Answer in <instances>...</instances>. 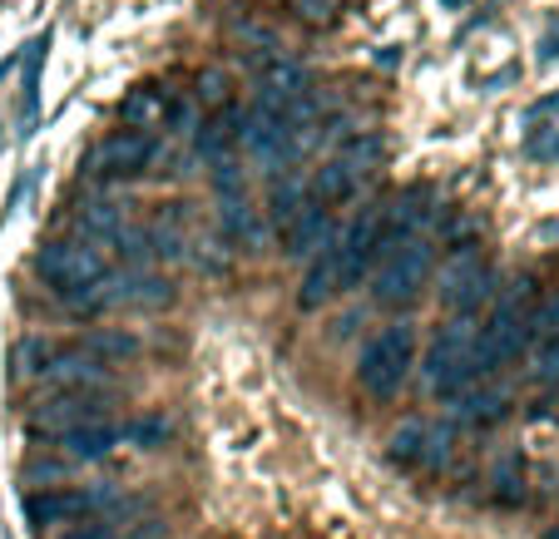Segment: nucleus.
<instances>
[{"label": "nucleus", "instance_id": "obj_1", "mask_svg": "<svg viewBox=\"0 0 559 539\" xmlns=\"http://www.w3.org/2000/svg\"><path fill=\"white\" fill-rule=\"evenodd\" d=\"M530 307H535V283H530V277L510 283L506 292L496 297L490 318L480 322V332H475V351H471L475 381L496 376L500 367H510V361L530 347Z\"/></svg>", "mask_w": 559, "mask_h": 539}, {"label": "nucleus", "instance_id": "obj_2", "mask_svg": "<svg viewBox=\"0 0 559 539\" xmlns=\"http://www.w3.org/2000/svg\"><path fill=\"white\" fill-rule=\"evenodd\" d=\"M412 367H416V327L412 322H391V327H381L377 337L361 347L357 386L371 402H391V396H402Z\"/></svg>", "mask_w": 559, "mask_h": 539}, {"label": "nucleus", "instance_id": "obj_3", "mask_svg": "<svg viewBox=\"0 0 559 539\" xmlns=\"http://www.w3.org/2000/svg\"><path fill=\"white\" fill-rule=\"evenodd\" d=\"M475 332H480L475 318H451L441 332H436L431 351H426V392L431 396L455 402V396H465L475 386V367H471Z\"/></svg>", "mask_w": 559, "mask_h": 539}, {"label": "nucleus", "instance_id": "obj_4", "mask_svg": "<svg viewBox=\"0 0 559 539\" xmlns=\"http://www.w3.org/2000/svg\"><path fill=\"white\" fill-rule=\"evenodd\" d=\"M431 267H436V253H431V243H426V238L396 243L377 263V283H371V292H377L381 307H402V302H412V297H421Z\"/></svg>", "mask_w": 559, "mask_h": 539}, {"label": "nucleus", "instance_id": "obj_5", "mask_svg": "<svg viewBox=\"0 0 559 539\" xmlns=\"http://www.w3.org/2000/svg\"><path fill=\"white\" fill-rule=\"evenodd\" d=\"M35 267H40V277L60 297L64 292H80V287L99 283V277H109L105 253H99V248H90L85 238H60V243H45L40 257H35Z\"/></svg>", "mask_w": 559, "mask_h": 539}, {"label": "nucleus", "instance_id": "obj_6", "mask_svg": "<svg viewBox=\"0 0 559 539\" xmlns=\"http://www.w3.org/2000/svg\"><path fill=\"white\" fill-rule=\"evenodd\" d=\"M158 159V134H139V129H115L109 139H99L90 154V173L105 183L139 179L148 173V164Z\"/></svg>", "mask_w": 559, "mask_h": 539}, {"label": "nucleus", "instance_id": "obj_7", "mask_svg": "<svg viewBox=\"0 0 559 539\" xmlns=\"http://www.w3.org/2000/svg\"><path fill=\"white\" fill-rule=\"evenodd\" d=\"M441 302L451 307L455 318H471L480 302H490L496 297V273H490V263L480 253H471V248H455V257L441 267Z\"/></svg>", "mask_w": 559, "mask_h": 539}, {"label": "nucleus", "instance_id": "obj_8", "mask_svg": "<svg viewBox=\"0 0 559 539\" xmlns=\"http://www.w3.org/2000/svg\"><path fill=\"white\" fill-rule=\"evenodd\" d=\"M381 159V144L377 139H367V144H352L347 154H337V159H328L322 169L312 173V203L317 208H337V203H347L352 193H357L361 173H371V164Z\"/></svg>", "mask_w": 559, "mask_h": 539}, {"label": "nucleus", "instance_id": "obj_9", "mask_svg": "<svg viewBox=\"0 0 559 539\" xmlns=\"http://www.w3.org/2000/svg\"><path fill=\"white\" fill-rule=\"evenodd\" d=\"M332 253H337L347 287H357L361 277L371 273V263H381V257H386V238H381V213L367 208L361 218H352L347 228L332 238Z\"/></svg>", "mask_w": 559, "mask_h": 539}, {"label": "nucleus", "instance_id": "obj_10", "mask_svg": "<svg viewBox=\"0 0 559 539\" xmlns=\"http://www.w3.org/2000/svg\"><path fill=\"white\" fill-rule=\"evenodd\" d=\"M445 455H451V431H441L431 421H406L391 435V460L406 470H436L445 466Z\"/></svg>", "mask_w": 559, "mask_h": 539}, {"label": "nucleus", "instance_id": "obj_11", "mask_svg": "<svg viewBox=\"0 0 559 539\" xmlns=\"http://www.w3.org/2000/svg\"><path fill=\"white\" fill-rule=\"evenodd\" d=\"M99 505H105L99 490H35V495H25V519L35 529H55V525H74V519L95 515Z\"/></svg>", "mask_w": 559, "mask_h": 539}, {"label": "nucleus", "instance_id": "obj_12", "mask_svg": "<svg viewBox=\"0 0 559 539\" xmlns=\"http://www.w3.org/2000/svg\"><path fill=\"white\" fill-rule=\"evenodd\" d=\"M105 371L90 351L80 347H50V357L40 361V371H35V381H40L45 392H85V386H105Z\"/></svg>", "mask_w": 559, "mask_h": 539}, {"label": "nucleus", "instance_id": "obj_13", "mask_svg": "<svg viewBox=\"0 0 559 539\" xmlns=\"http://www.w3.org/2000/svg\"><path fill=\"white\" fill-rule=\"evenodd\" d=\"M105 386H85V392H55L50 402L35 406V426L45 431H70V426H85V421H105Z\"/></svg>", "mask_w": 559, "mask_h": 539}, {"label": "nucleus", "instance_id": "obj_14", "mask_svg": "<svg viewBox=\"0 0 559 539\" xmlns=\"http://www.w3.org/2000/svg\"><path fill=\"white\" fill-rule=\"evenodd\" d=\"M426 193L421 189H406V193H396V199L386 203V208H377L381 213V238H386V253L396 243H412V238H421V228L431 223V208H426Z\"/></svg>", "mask_w": 559, "mask_h": 539}, {"label": "nucleus", "instance_id": "obj_15", "mask_svg": "<svg viewBox=\"0 0 559 539\" xmlns=\"http://www.w3.org/2000/svg\"><path fill=\"white\" fill-rule=\"evenodd\" d=\"M342 292H347V277H342V263H337V253H332V243H328L312 263H307L302 287H297V307H302V312H322V307L337 302Z\"/></svg>", "mask_w": 559, "mask_h": 539}, {"label": "nucleus", "instance_id": "obj_16", "mask_svg": "<svg viewBox=\"0 0 559 539\" xmlns=\"http://www.w3.org/2000/svg\"><path fill=\"white\" fill-rule=\"evenodd\" d=\"M328 243H332V218H328V208H317V203H307L302 213H293V218L283 223L287 257H317Z\"/></svg>", "mask_w": 559, "mask_h": 539}, {"label": "nucleus", "instance_id": "obj_17", "mask_svg": "<svg viewBox=\"0 0 559 539\" xmlns=\"http://www.w3.org/2000/svg\"><path fill=\"white\" fill-rule=\"evenodd\" d=\"M193 139H199V154H203V159L223 164L233 148L243 144V109H233V105L213 109V115L203 119L199 129H193Z\"/></svg>", "mask_w": 559, "mask_h": 539}, {"label": "nucleus", "instance_id": "obj_18", "mask_svg": "<svg viewBox=\"0 0 559 539\" xmlns=\"http://www.w3.org/2000/svg\"><path fill=\"white\" fill-rule=\"evenodd\" d=\"M55 441H60V451L70 455V460H105L115 445H124V431H119L115 421H85V426L60 431Z\"/></svg>", "mask_w": 559, "mask_h": 539}, {"label": "nucleus", "instance_id": "obj_19", "mask_svg": "<svg viewBox=\"0 0 559 539\" xmlns=\"http://www.w3.org/2000/svg\"><path fill=\"white\" fill-rule=\"evenodd\" d=\"M169 89H134V95L119 105V119H124V129H139V134H154V129H164V115H169Z\"/></svg>", "mask_w": 559, "mask_h": 539}, {"label": "nucleus", "instance_id": "obj_20", "mask_svg": "<svg viewBox=\"0 0 559 539\" xmlns=\"http://www.w3.org/2000/svg\"><path fill=\"white\" fill-rule=\"evenodd\" d=\"M80 351H90V357L99 361V367H109V361H124L139 351V337L124 327H95L85 342H80Z\"/></svg>", "mask_w": 559, "mask_h": 539}, {"label": "nucleus", "instance_id": "obj_21", "mask_svg": "<svg viewBox=\"0 0 559 539\" xmlns=\"http://www.w3.org/2000/svg\"><path fill=\"white\" fill-rule=\"evenodd\" d=\"M506 411H510L506 392H465V396H455V416L471 421V426H490V421H500Z\"/></svg>", "mask_w": 559, "mask_h": 539}, {"label": "nucleus", "instance_id": "obj_22", "mask_svg": "<svg viewBox=\"0 0 559 539\" xmlns=\"http://www.w3.org/2000/svg\"><path fill=\"white\" fill-rule=\"evenodd\" d=\"M549 342H559V287H549L530 307V347H549Z\"/></svg>", "mask_w": 559, "mask_h": 539}, {"label": "nucleus", "instance_id": "obj_23", "mask_svg": "<svg viewBox=\"0 0 559 539\" xmlns=\"http://www.w3.org/2000/svg\"><path fill=\"white\" fill-rule=\"evenodd\" d=\"M267 203H273V223L283 228V223L293 218V213H302L312 199H307V183H302V179H287V183H277L273 199H267Z\"/></svg>", "mask_w": 559, "mask_h": 539}, {"label": "nucleus", "instance_id": "obj_24", "mask_svg": "<svg viewBox=\"0 0 559 539\" xmlns=\"http://www.w3.org/2000/svg\"><path fill=\"white\" fill-rule=\"evenodd\" d=\"M119 431H124V441L144 445V451H154V445L169 441V421H164V416H134V421L119 426Z\"/></svg>", "mask_w": 559, "mask_h": 539}, {"label": "nucleus", "instance_id": "obj_25", "mask_svg": "<svg viewBox=\"0 0 559 539\" xmlns=\"http://www.w3.org/2000/svg\"><path fill=\"white\" fill-rule=\"evenodd\" d=\"M530 376H535L539 386H559V342L535 347V367H530Z\"/></svg>", "mask_w": 559, "mask_h": 539}, {"label": "nucleus", "instance_id": "obj_26", "mask_svg": "<svg viewBox=\"0 0 559 539\" xmlns=\"http://www.w3.org/2000/svg\"><path fill=\"white\" fill-rule=\"evenodd\" d=\"M496 486H500V505H520V500H525V476H520L515 460H506V466H500Z\"/></svg>", "mask_w": 559, "mask_h": 539}, {"label": "nucleus", "instance_id": "obj_27", "mask_svg": "<svg viewBox=\"0 0 559 539\" xmlns=\"http://www.w3.org/2000/svg\"><path fill=\"white\" fill-rule=\"evenodd\" d=\"M60 539H119V535L109 525H74L70 535H60Z\"/></svg>", "mask_w": 559, "mask_h": 539}]
</instances>
